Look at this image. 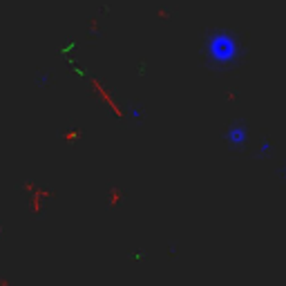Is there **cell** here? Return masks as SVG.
<instances>
[{
	"label": "cell",
	"mask_w": 286,
	"mask_h": 286,
	"mask_svg": "<svg viewBox=\"0 0 286 286\" xmlns=\"http://www.w3.org/2000/svg\"><path fill=\"white\" fill-rule=\"evenodd\" d=\"M244 56V47H241L239 38L230 31H210L204 40V58L208 67L213 70H228L235 67Z\"/></svg>",
	"instance_id": "1"
},
{
	"label": "cell",
	"mask_w": 286,
	"mask_h": 286,
	"mask_svg": "<svg viewBox=\"0 0 286 286\" xmlns=\"http://www.w3.org/2000/svg\"><path fill=\"white\" fill-rule=\"evenodd\" d=\"M248 139H250V132H248V125L246 121L237 119L223 130V141L230 150H244L248 145Z\"/></svg>",
	"instance_id": "2"
},
{
	"label": "cell",
	"mask_w": 286,
	"mask_h": 286,
	"mask_svg": "<svg viewBox=\"0 0 286 286\" xmlns=\"http://www.w3.org/2000/svg\"><path fill=\"white\" fill-rule=\"evenodd\" d=\"M128 116L132 121H143V116H145V110H143L141 105H128Z\"/></svg>",
	"instance_id": "3"
},
{
	"label": "cell",
	"mask_w": 286,
	"mask_h": 286,
	"mask_svg": "<svg viewBox=\"0 0 286 286\" xmlns=\"http://www.w3.org/2000/svg\"><path fill=\"white\" fill-rule=\"evenodd\" d=\"M271 143L268 141H262V145H259V150H257V159H266L268 154H271Z\"/></svg>",
	"instance_id": "4"
},
{
	"label": "cell",
	"mask_w": 286,
	"mask_h": 286,
	"mask_svg": "<svg viewBox=\"0 0 286 286\" xmlns=\"http://www.w3.org/2000/svg\"><path fill=\"white\" fill-rule=\"evenodd\" d=\"M47 83H49V74H38V76H36V85L43 87V85H47Z\"/></svg>",
	"instance_id": "5"
}]
</instances>
